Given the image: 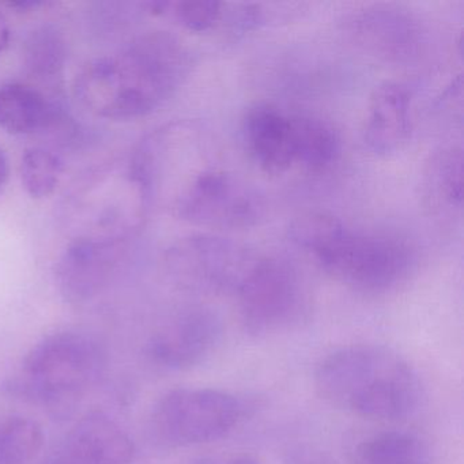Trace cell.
Masks as SVG:
<instances>
[{"label": "cell", "mask_w": 464, "mask_h": 464, "mask_svg": "<svg viewBox=\"0 0 464 464\" xmlns=\"http://www.w3.org/2000/svg\"><path fill=\"white\" fill-rule=\"evenodd\" d=\"M191 70V53L180 39L169 32H148L118 53L86 63L75 78V96L100 118H142L161 108Z\"/></svg>", "instance_id": "1"}, {"label": "cell", "mask_w": 464, "mask_h": 464, "mask_svg": "<svg viewBox=\"0 0 464 464\" xmlns=\"http://www.w3.org/2000/svg\"><path fill=\"white\" fill-rule=\"evenodd\" d=\"M331 407L374 420H403L422 401V382L401 354L380 344H353L328 354L314 374Z\"/></svg>", "instance_id": "2"}, {"label": "cell", "mask_w": 464, "mask_h": 464, "mask_svg": "<svg viewBox=\"0 0 464 464\" xmlns=\"http://www.w3.org/2000/svg\"><path fill=\"white\" fill-rule=\"evenodd\" d=\"M289 237L325 273L360 293L390 292L414 267V252L404 241L352 229L325 211L301 214L290 225Z\"/></svg>", "instance_id": "3"}, {"label": "cell", "mask_w": 464, "mask_h": 464, "mask_svg": "<svg viewBox=\"0 0 464 464\" xmlns=\"http://www.w3.org/2000/svg\"><path fill=\"white\" fill-rule=\"evenodd\" d=\"M102 344L77 331H59L32 347L20 371L5 382L10 396L43 407H62L82 395L105 368Z\"/></svg>", "instance_id": "4"}, {"label": "cell", "mask_w": 464, "mask_h": 464, "mask_svg": "<svg viewBox=\"0 0 464 464\" xmlns=\"http://www.w3.org/2000/svg\"><path fill=\"white\" fill-rule=\"evenodd\" d=\"M254 410L251 401L227 391L176 388L154 404L150 430L168 448L208 444L235 430Z\"/></svg>", "instance_id": "5"}, {"label": "cell", "mask_w": 464, "mask_h": 464, "mask_svg": "<svg viewBox=\"0 0 464 464\" xmlns=\"http://www.w3.org/2000/svg\"><path fill=\"white\" fill-rule=\"evenodd\" d=\"M168 210L195 227L246 230L265 218L266 203L254 186L222 167L218 160L198 173Z\"/></svg>", "instance_id": "6"}, {"label": "cell", "mask_w": 464, "mask_h": 464, "mask_svg": "<svg viewBox=\"0 0 464 464\" xmlns=\"http://www.w3.org/2000/svg\"><path fill=\"white\" fill-rule=\"evenodd\" d=\"M259 256L232 238L218 235L187 236L165 252L169 278L187 292L237 295Z\"/></svg>", "instance_id": "7"}, {"label": "cell", "mask_w": 464, "mask_h": 464, "mask_svg": "<svg viewBox=\"0 0 464 464\" xmlns=\"http://www.w3.org/2000/svg\"><path fill=\"white\" fill-rule=\"evenodd\" d=\"M236 295L241 324L254 338L290 330L308 306L298 271L278 257H259Z\"/></svg>", "instance_id": "8"}, {"label": "cell", "mask_w": 464, "mask_h": 464, "mask_svg": "<svg viewBox=\"0 0 464 464\" xmlns=\"http://www.w3.org/2000/svg\"><path fill=\"white\" fill-rule=\"evenodd\" d=\"M344 32L366 55L390 64H410L426 48V31L409 10L395 5H372L352 13Z\"/></svg>", "instance_id": "9"}, {"label": "cell", "mask_w": 464, "mask_h": 464, "mask_svg": "<svg viewBox=\"0 0 464 464\" xmlns=\"http://www.w3.org/2000/svg\"><path fill=\"white\" fill-rule=\"evenodd\" d=\"M222 336L224 324L217 312L210 308H192L149 339L146 357L167 371H189L213 357Z\"/></svg>", "instance_id": "10"}, {"label": "cell", "mask_w": 464, "mask_h": 464, "mask_svg": "<svg viewBox=\"0 0 464 464\" xmlns=\"http://www.w3.org/2000/svg\"><path fill=\"white\" fill-rule=\"evenodd\" d=\"M118 243L83 236L64 249L56 262L55 282L67 303H86L107 286L119 260Z\"/></svg>", "instance_id": "11"}, {"label": "cell", "mask_w": 464, "mask_h": 464, "mask_svg": "<svg viewBox=\"0 0 464 464\" xmlns=\"http://www.w3.org/2000/svg\"><path fill=\"white\" fill-rule=\"evenodd\" d=\"M244 140L254 161L267 175L279 176L295 164L290 115L271 104H255L243 121Z\"/></svg>", "instance_id": "12"}, {"label": "cell", "mask_w": 464, "mask_h": 464, "mask_svg": "<svg viewBox=\"0 0 464 464\" xmlns=\"http://www.w3.org/2000/svg\"><path fill=\"white\" fill-rule=\"evenodd\" d=\"M409 89L399 82L377 86L369 102L363 140L369 150L377 156H390L398 151L410 134Z\"/></svg>", "instance_id": "13"}, {"label": "cell", "mask_w": 464, "mask_h": 464, "mask_svg": "<svg viewBox=\"0 0 464 464\" xmlns=\"http://www.w3.org/2000/svg\"><path fill=\"white\" fill-rule=\"evenodd\" d=\"M69 453L91 464H129L134 459L131 437L102 412H92L70 431Z\"/></svg>", "instance_id": "14"}, {"label": "cell", "mask_w": 464, "mask_h": 464, "mask_svg": "<svg viewBox=\"0 0 464 464\" xmlns=\"http://www.w3.org/2000/svg\"><path fill=\"white\" fill-rule=\"evenodd\" d=\"M61 116V108L29 83L0 86V129L9 134L29 135L50 129Z\"/></svg>", "instance_id": "15"}, {"label": "cell", "mask_w": 464, "mask_h": 464, "mask_svg": "<svg viewBox=\"0 0 464 464\" xmlns=\"http://www.w3.org/2000/svg\"><path fill=\"white\" fill-rule=\"evenodd\" d=\"M425 197L434 214L455 217L463 206V151L459 146L440 149L425 173Z\"/></svg>", "instance_id": "16"}, {"label": "cell", "mask_w": 464, "mask_h": 464, "mask_svg": "<svg viewBox=\"0 0 464 464\" xmlns=\"http://www.w3.org/2000/svg\"><path fill=\"white\" fill-rule=\"evenodd\" d=\"M295 162L311 172H323L335 164L341 140L327 121L309 115H290Z\"/></svg>", "instance_id": "17"}, {"label": "cell", "mask_w": 464, "mask_h": 464, "mask_svg": "<svg viewBox=\"0 0 464 464\" xmlns=\"http://www.w3.org/2000/svg\"><path fill=\"white\" fill-rule=\"evenodd\" d=\"M428 445L406 431H382L363 440L353 453V464H430Z\"/></svg>", "instance_id": "18"}, {"label": "cell", "mask_w": 464, "mask_h": 464, "mask_svg": "<svg viewBox=\"0 0 464 464\" xmlns=\"http://www.w3.org/2000/svg\"><path fill=\"white\" fill-rule=\"evenodd\" d=\"M24 63L37 78L53 80L63 72L67 61V43L53 25L34 29L24 43Z\"/></svg>", "instance_id": "19"}, {"label": "cell", "mask_w": 464, "mask_h": 464, "mask_svg": "<svg viewBox=\"0 0 464 464\" xmlns=\"http://www.w3.org/2000/svg\"><path fill=\"white\" fill-rule=\"evenodd\" d=\"M44 442L42 426L25 417L0 422V464H26L36 458Z\"/></svg>", "instance_id": "20"}, {"label": "cell", "mask_w": 464, "mask_h": 464, "mask_svg": "<svg viewBox=\"0 0 464 464\" xmlns=\"http://www.w3.org/2000/svg\"><path fill=\"white\" fill-rule=\"evenodd\" d=\"M63 161L44 148H29L21 157L20 175L26 194L34 199L51 197L63 176Z\"/></svg>", "instance_id": "21"}, {"label": "cell", "mask_w": 464, "mask_h": 464, "mask_svg": "<svg viewBox=\"0 0 464 464\" xmlns=\"http://www.w3.org/2000/svg\"><path fill=\"white\" fill-rule=\"evenodd\" d=\"M224 5L213 0H180L167 2L164 15H169L176 24L194 34L210 31L222 15Z\"/></svg>", "instance_id": "22"}, {"label": "cell", "mask_w": 464, "mask_h": 464, "mask_svg": "<svg viewBox=\"0 0 464 464\" xmlns=\"http://www.w3.org/2000/svg\"><path fill=\"white\" fill-rule=\"evenodd\" d=\"M285 464H330L327 456L311 447H295L286 453Z\"/></svg>", "instance_id": "23"}, {"label": "cell", "mask_w": 464, "mask_h": 464, "mask_svg": "<svg viewBox=\"0 0 464 464\" xmlns=\"http://www.w3.org/2000/svg\"><path fill=\"white\" fill-rule=\"evenodd\" d=\"M10 9L20 10V12H28V10H36L39 7L47 6V0H13L6 4Z\"/></svg>", "instance_id": "24"}, {"label": "cell", "mask_w": 464, "mask_h": 464, "mask_svg": "<svg viewBox=\"0 0 464 464\" xmlns=\"http://www.w3.org/2000/svg\"><path fill=\"white\" fill-rule=\"evenodd\" d=\"M10 37H12V29H10L9 21L0 10V53H4L9 47Z\"/></svg>", "instance_id": "25"}, {"label": "cell", "mask_w": 464, "mask_h": 464, "mask_svg": "<svg viewBox=\"0 0 464 464\" xmlns=\"http://www.w3.org/2000/svg\"><path fill=\"white\" fill-rule=\"evenodd\" d=\"M7 178H9V160L4 149L0 148V191L4 189Z\"/></svg>", "instance_id": "26"}, {"label": "cell", "mask_w": 464, "mask_h": 464, "mask_svg": "<svg viewBox=\"0 0 464 464\" xmlns=\"http://www.w3.org/2000/svg\"><path fill=\"white\" fill-rule=\"evenodd\" d=\"M48 464H91L88 461L82 460V459L77 458V456L67 453V455L61 456V458L55 459V460L50 461Z\"/></svg>", "instance_id": "27"}, {"label": "cell", "mask_w": 464, "mask_h": 464, "mask_svg": "<svg viewBox=\"0 0 464 464\" xmlns=\"http://www.w3.org/2000/svg\"><path fill=\"white\" fill-rule=\"evenodd\" d=\"M227 464H262L256 458L251 455H240L233 458Z\"/></svg>", "instance_id": "28"}, {"label": "cell", "mask_w": 464, "mask_h": 464, "mask_svg": "<svg viewBox=\"0 0 464 464\" xmlns=\"http://www.w3.org/2000/svg\"><path fill=\"white\" fill-rule=\"evenodd\" d=\"M189 464H216V463H214V461L211 460V459L200 458V459H197V460H194V461H192V463H189Z\"/></svg>", "instance_id": "29"}]
</instances>
